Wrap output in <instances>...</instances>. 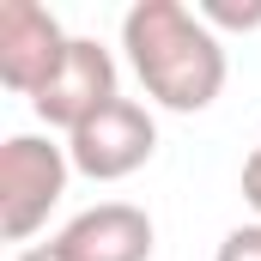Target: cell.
Segmentation results:
<instances>
[{
  "label": "cell",
  "instance_id": "obj_5",
  "mask_svg": "<svg viewBox=\"0 0 261 261\" xmlns=\"http://www.w3.org/2000/svg\"><path fill=\"white\" fill-rule=\"evenodd\" d=\"M122 91H116V55L97 43V37H73L67 43V61L55 67V79L31 97V110L49 122V128H79V122H91L103 103H116Z\"/></svg>",
  "mask_w": 261,
  "mask_h": 261
},
{
  "label": "cell",
  "instance_id": "obj_4",
  "mask_svg": "<svg viewBox=\"0 0 261 261\" xmlns=\"http://www.w3.org/2000/svg\"><path fill=\"white\" fill-rule=\"evenodd\" d=\"M67 37L61 18L37 0H0V85L18 97H37L55 67L67 61Z\"/></svg>",
  "mask_w": 261,
  "mask_h": 261
},
{
  "label": "cell",
  "instance_id": "obj_8",
  "mask_svg": "<svg viewBox=\"0 0 261 261\" xmlns=\"http://www.w3.org/2000/svg\"><path fill=\"white\" fill-rule=\"evenodd\" d=\"M213 261H261V219H255V225L225 231V243H219V255H213Z\"/></svg>",
  "mask_w": 261,
  "mask_h": 261
},
{
  "label": "cell",
  "instance_id": "obj_9",
  "mask_svg": "<svg viewBox=\"0 0 261 261\" xmlns=\"http://www.w3.org/2000/svg\"><path fill=\"white\" fill-rule=\"evenodd\" d=\"M243 200L255 206V219H261V146L249 152V164H243Z\"/></svg>",
  "mask_w": 261,
  "mask_h": 261
},
{
  "label": "cell",
  "instance_id": "obj_3",
  "mask_svg": "<svg viewBox=\"0 0 261 261\" xmlns=\"http://www.w3.org/2000/svg\"><path fill=\"white\" fill-rule=\"evenodd\" d=\"M152 152H158V122H152V110L134 103V97L103 103L91 122H79V128L67 134V158H73V170L91 176V182H122L140 164H152Z\"/></svg>",
  "mask_w": 261,
  "mask_h": 261
},
{
  "label": "cell",
  "instance_id": "obj_7",
  "mask_svg": "<svg viewBox=\"0 0 261 261\" xmlns=\"http://www.w3.org/2000/svg\"><path fill=\"white\" fill-rule=\"evenodd\" d=\"M195 12L213 31H255L261 24V0H243V6H237V0H200Z\"/></svg>",
  "mask_w": 261,
  "mask_h": 261
},
{
  "label": "cell",
  "instance_id": "obj_6",
  "mask_svg": "<svg viewBox=\"0 0 261 261\" xmlns=\"http://www.w3.org/2000/svg\"><path fill=\"white\" fill-rule=\"evenodd\" d=\"M152 243H158V231H152L146 206H134V200H97L79 219H67L55 237L67 261H152Z\"/></svg>",
  "mask_w": 261,
  "mask_h": 261
},
{
  "label": "cell",
  "instance_id": "obj_2",
  "mask_svg": "<svg viewBox=\"0 0 261 261\" xmlns=\"http://www.w3.org/2000/svg\"><path fill=\"white\" fill-rule=\"evenodd\" d=\"M73 158L67 146L43 140V134H12L0 146V237L24 243L49 225V213L61 206Z\"/></svg>",
  "mask_w": 261,
  "mask_h": 261
},
{
  "label": "cell",
  "instance_id": "obj_1",
  "mask_svg": "<svg viewBox=\"0 0 261 261\" xmlns=\"http://www.w3.org/2000/svg\"><path fill=\"white\" fill-rule=\"evenodd\" d=\"M122 49L146 97L170 116H200L225 91V43L182 0H134L122 12Z\"/></svg>",
  "mask_w": 261,
  "mask_h": 261
},
{
  "label": "cell",
  "instance_id": "obj_10",
  "mask_svg": "<svg viewBox=\"0 0 261 261\" xmlns=\"http://www.w3.org/2000/svg\"><path fill=\"white\" fill-rule=\"evenodd\" d=\"M12 261H67V255L55 249V237H49V243H37V249H24V255H12Z\"/></svg>",
  "mask_w": 261,
  "mask_h": 261
}]
</instances>
